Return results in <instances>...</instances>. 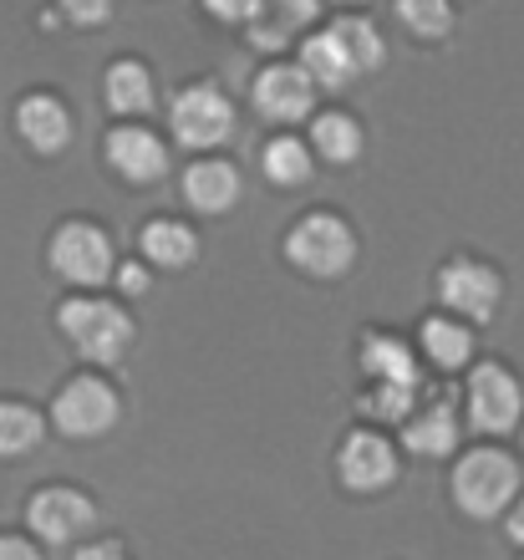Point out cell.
Here are the masks:
<instances>
[{
	"instance_id": "8992f818",
	"label": "cell",
	"mask_w": 524,
	"mask_h": 560,
	"mask_svg": "<svg viewBox=\"0 0 524 560\" xmlns=\"http://www.w3.org/2000/svg\"><path fill=\"white\" fill-rule=\"evenodd\" d=\"M51 423L67 433V439H97L117 423V393L103 377H77L57 393L51 402Z\"/></svg>"
},
{
	"instance_id": "7c38bea8",
	"label": "cell",
	"mask_w": 524,
	"mask_h": 560,
	"mask_svg": "<svg viewBox=\"0 0 524 560\" xmlns=\"http://www.w3.org/2000/svg\"><path fill=\"white\" fill-rule=\"evenodd\" d=\"M107 163H113L128 184H153V178L168 174V148L148 133V128L128 122V128H113V133H107Z\"/></svg>"
},
{
	"instance_id": "8fae6325",
	"label": "cell",
	"mask_w": 524,
	"mask_h": 560,
	"mask_svg": "<svg viewBox=\"0 0 524 560\" xmlns=\"http://www.w3.org/2000/svg\"><path fill=\"white\" fill-rule=\"evenodd\" d=\"M438 295H443V306H453L468 322H489L499 306V276L479 260H453L438 270Z\"/></svg>"
},
{
	"instance_id": "4316f807",
	"label": "cell",
	"mask_w": 524,
	"mask_h": 560,
	"mask_svg": "<svg viewBox=\"0 0 524 560\" xmlns=\"http://www.w3.org/2000/svg\"><path fill=\"white\" fill-rule=\"evenodd\" d=\"M408 402H412V387L377 383V387H372V393L362 398V413H377V418H408Z\"/></svg>"
},
{
	"instance_id": "277c9868",
	"label": "cell",
	"mask_w": 524,
	"mask_h": 560,
	"mask_svg": "<svg viewBox=\"0 0 524 560\" xmlns=\"http://www.w3.org/2000/svg\"><path fill=\"white\" fill-rule=\"evenodd\" d=\"M51 270L72 285H103L113 276V240L88 220H67L51 235Z\"/></svg>"
},
{
	"instance_id": "52a82bcc",
	"label": "cell",
	"mask_w": 524,
	"mask_h": 560,
	"mask_svg": "<svg viewBox=\"0 0 524 560\" xmlns=\"http://www.w3.org/2000/svg\"><path fill=\"white\" fill-rule=\"evenodd\" d=\"M255 107H260L265 122H301V118H311V107H316V82H311L306 67L270 61V67L255 77Z\"/></svg>"
},
{
	"instance_id": "4fadbf2b",
	"label": "cell",
	"mask_w": 524,
	"mask_h": 560,
	"mask_svg": "<svg viewBox=\"0 0 524 560\" xmlns=\"http://www.w3.org/2000/svg\"><path fill=\"white\" fill-rule=\"evenodd\" d=\"M15 133L26 138L36 153H61V148L72 143V113H67L57 97L31 92V97H21V107H15Z\"/></svg>"
},
{
	"instance_id": "4dcf8cb0",
	"label": "cell",
	"mask_w": 524,
	"mask_h": 560,
	"mask_svg": "<svg viewBox=\"0 0 524 560\" xmlns=\"http://www.w3.org/2000/svg\"><path fill=\"white\" fill-rule=\"evenodd\" d=\"M117 285H123V291H132V295H143L148 291V270L143 266H123V270H117Z\"/></svg>"
},
{
	"instance_id": "f1b7e54d",
	"label": "cell",
	"mask_w": 524,
	"mask_h": 560,
	"mask_svg": "<svg viewBox=\"0 0 524 560\" xmlns=\"http://www.w3.org/2000/svg\"><path fill=\"white\" fill-rule=\"evenodd\" d=\"M205 11H214L219 21H255L265 11V0H205Z\"/></svg>"
},
{
	"instance_id": "836d02e7",
	"label": "cell",
	"mask_w": 524,
	"mask_h": 560,
	"mask_svg": "<svg viewBox=\"0 0 524 560\" xmlns=\"http://www.w3.org/2000/svg\"><path fill=\"white\" fill-rule=\"evenodd\" d=\"M347 5H362V0H347Z\"/></svg>"
},
{
	"instance_id": "d6986e66",
	"label": "cell",
	"mask_w": 524,
	"mask_h": 560,
	"mask_svg": "<svg viewBox=\"0 0 524 560\" xmlns=\"http://www.w3.org/2000/svg\"><path fill=\"white\" fill-rule=\"evenodd\" d=\"M412 454H428V458H443L453 454V443H458V423H453V408L449 402H433L428 413L408 418V433H403Z\"/></svg>"
},
{
	"instance_id": "f546056e",
	"label": "cell",
	"mask_w": 524,
	"mask_h": 560,
	"mask_svg": "<svg viewBox=\"0 0 524 560\" xmlns=\"http://www.w3.org/2000/svg\"><path fill=\"white\" fill-rule=\"evenodd\" d=\"M0 560H42V556H36V546H26V540L0 535Z\"/></svg>"
},
{
	"instance_id": "5bb4252c",
	"label": "cell",
	"mask_w": 524,
	"mask_h": 560,
	"mask_svg": "<svg viewBox=\"0 0 524 560\" xmlns=\"http://www.w3.org/2000/svg\"><path fill=\"white\" fill-rule=\"evenodd\" d=\"M184 199H189L199 214H224V209L240 199V174H234V163L199 159L189 174H184Z\"/></svg>"
},
{
	"instance_id": "d4e9b609",
	"label": "cell",
	"mask_w": 524,
	"mask_h": 560,
	"mask_svg": "<svg viewBox=\"0 0 524 560\" xmlns=\"http://www.w3.org/2000/svg\"><path fill=\"white\" fill-rule=\"evenodd\" d=\"M336 36H341V46H347L351 67H357V77L362 72H377L382 61H387V46H382V36L366 21H357V15H347V21H336Z\"/></svg>"
},
{
	"instance_id": "5b68a950",
	"label": "cell",
	"mask_w": 524,
	"mask_h": 560,
	"mask_svg": "<svg viewBox=\"0 0 524 560\" xmlns=\"http://www.w3.org/2000/svg\"><path fill=\"white\" fill-rule=\"evenodd\" d=\"M234 133V107L214 82H194L174 97V138L184 148H219Z\"/></svg>"
},
{
	"instance_id": "ba28073f",
	"label": "cell",
	"mask_w": 524,
	"mask_h": 560,
	"mask_svg": "<svg viewBox=\"0 0 524 560\" xmlns=\"http://www.w3.org/2000/svg\"><path fill=\"white\" fill-rule=\"evenodd\" d=\"M520 408H524V398L510 372L494 368V362L474 368V377H468V423L479 428V433H510L520 423Z\"/></svg>"
},
{
	"instance_id": "ffe728a7",
	"label": "cell",
	"mask_w": 524,
	"mask_h": 560,
	"mask_svg": "<svg viewBox=\"0 0 524 560\" xmlns=\"http://www.w3.org/2000/svg\"><path fill=\"white\" fill-rule=\"evenodd\" d=\"M311 148L331 163H351L362 153V128H357V118H347V113H321V118L311 122Z\"/></svg>"
},
{
	"instance_id": "7a4b0ae2",
	"label": "cell",
	"mask_w": 524,
	"mask_h": 560,
	"mask_svg": "<svg viewBox=\"0 0 524 560\" xmlns=\"http://www.w3.org/2000/svg\"><path fill=\"white\" fill-rule=\"evenodd\" d=\"M57 326L67 331V341H72L88 362H117L132 341L128 316H123L113 301H88V295L67 301V306L57 311Z\"/></svg>"
},
{
	"instance_id": "2e32d148",
	"label": "cell",
	"mask_w": 524,
	"mask_h": 560,
	"mask_svg": "<svg viewBox=\"0 0 524 560\" xmlns=\"http://www.w3.org/2000/svg\"><path fill=\"white\" fill-rule=\"evenodd\" d=\"M301 67L311 72V82H316V88H347L351 77H357V67H351L347 46H341V36H336V31L306 36V46H301Z\"/></svg>"
},
{
	"instance_id": "44dd1931",
	"label": "cell",
	"mask_w": 524,
	"mask_h": 560,
	"mask_svg": "<svg viewBox=\"0 0 524 560\" xmlns=\"http://www.w3.org/2000/svg\"><path fill=\"white\" fill-rule=\"evenodd\" d=\"M362 368L377 377V383H397V387H418V368H412V357L403 341L393 337H366L362 347Z\"/></svg>"
},
{
	"instance_id": "e0dca14e",
	"label": "cell",
	"mask_w": 524,
	"mask_h": 560,
	"mask_svg": "<svg viewBox=\"0 0 524 560\" xmlns=\"http://www.w3.org/2000/svg\"><path fill=\"white\" fill-rule=\"evenodd\" d=\"M143 255L163 270H184V266H194V255H199V235L178 220H153L143 230Z\"/></svg>"
},
{
	"instance_id": "603a6c76",
	"label": "cell",
	"mask_w": 524,
	"mask_h": 560,
	"mask_svg": "<svg viewBox=\"0 0 524 560\" xmlns=\"http://www.w3.org/2000/svg\"><path fill=\"white\" fill-rule=\"evenodd\" d=\"M422 352L433 357L438 368H464L468 352H474V337H468L458 322L433 316V322H422Z\"/></svg>"
},
{
	"instance_id": "3957f363",
	"label": "cell",
	"mask_w": 524,
	"mask_h": 560,
	"mask_svg": "<svg viewBox=\"0 0 524 560\" xmlns=\"http://www.w3.org/2000/svg\"><path fill=\"white\" fill-rule=\"evenodd\" d=\"M286 260L301 266L306 276L331 280L357 260V240H351L347 220H336V214H306V220L286 235Z\"/></svg>"
},
{
	"instance_id": "484cf974",
	"label": "cell",
	"mask_w": 524,
	"mask_h": 560,
	"mask_svg": "<svg viewBox=\"0 0 524 560\" xmlns=\"http://www.w3.org/2000/svg\"><path fill=\"white\" fill-rule=\"evenodd\" d=\"M397 21L422 42H438L453 26V5L449 0H397Z\"/></svg>"
},
{
	"instance_id": "cb8c5ba5",
	"label": "cell",
	"mask_w": 524,
	"mask_h": 560,
	"mask_svg": "<svg viewBox=\"0 0 524 560\" xmlns=\"http://www.w3.org/2000/svg\"><path fill=\"white\" fill-rule=\"evenodd\" d=\"M42 443V413L21 402H0V458H21Z\"/></svg>"
},
{
	"instance_id": "ac0fdd59",
	"label": "cell",
	"mask_w": 524,
	"mask_h": 560,
	"mask_svg": "<svg viewBox=\"0 0 524 560\" xmlns=\"http://www.w3.org/2000/svg\"><path fill=\"white\" fill-rule=\"evenodd\" d=\"M107 107L123 118H138L153 107V77L143 61H113L107 67Z\"/></svg>"
},
{
	"instance_id": "30bf717a",
	"label": "cell",
	"mask_w": 524,
	"mask_h": 560,
	"mask_svg": "<svg viewBox=\"0 0 524 560\" xmlns=\"http://www.w3.org/2000/svg\"><path fill=\"white\" fill-rule=\"evenodd\" d=\"M92 520H97V504H92L88 494H77V489H42L26 510V525L42 535L46 546H67V540H77Z\"/></svg>"
},
{
	"instance_id": "d6a6232c",
	"label": "cell",
	"mask_w": 524,
	"mask_h": 560,
	"mask_svg": "<svg viewBox=\"0 0 524 560\" xmlns=\"http://www.w3.org/2000/svg\"><path fill=\"white\" fill-rule=\"evenodd\" d=\"M510 540L524 546V504H514V515H510Z\"/></svg>"
},
{
	"instance_id": "6da1fadb",
	"label": "cell",
	"mask_w": 524,
	"mask_h": 560,
	"mask_svg": "<svg viewBox=\"0 0 524 560\" xmlns=\"http://www.w3.org/2000/svg\"><path fill=\"white\" fill-rule=\"evenodd\" d=\"M514 489H520V469H514V458L499 454V448H474V454H464L458 469H453V500L474 520H494L499 510L514 500Z\"/></svg>"
},
{
	"instance_id": "1f68e13d",
	"label": "cell",
	"mask_w": 524,
	"mask_h": 560,
	"mask_svg": "<svg viewBox=\"0 0 524 560\" xmlns=\"http://www.w3.org/2000/svg\"><path fill=\"white\" fill-rule=\"evenodd\" d=\"M72 560H128V556H123V550H117L113 540H103V546H88V550H77Z\"/></svg>"
},
{
	"instance_id": "7402d4cb",
	"label": "cell",
	"mask_w": 524,
	"mask_h": 560,
	"mask_svg": "<svg viewBox=\"0 0 524 560\" xmlns=\"http://www.w3.org/2000/svg\"><path fill=\"white\" fill-rule=\"evenodd\" d=\"M260 168L270 184H306L311 178V148L301 143V138H276V143H265L260 153Z\"/></svg>"
},
{
	"instance_id": "83f0119b",
	"label": "cell",
	"mask_w": 524,
	"mask_h": 560,
	"mask_svg": "<svg viewBox=\"0 0 524 560\" xmlns=\"http://www.w3.org/2000/svg\"><path fill=\"white\" fill-rule=\"evenodd\" d=\"M57 5L67 21H77V26H103L107 15L117 11V0H57Z\"/></svg>"
},
{
	"instance_id": "9c48e42d",
	"label": "cell",
	"mask_w": 524,
	"mask_h": 560,
	"mask_svg": "<svg viewBox=\"0 0 524 560\" xmlns=\"http://www.w3.org/2000/svg\"><path fill=\"white\" fill-rule=\"evenodd\" d=\"M336 469H341V485L357 489V494H372V489H387L397 479V454L393 443L377 439V433H347L341 439V454H336Z\"/></svg>"
},
{
	"instance_id": "9a60e30c",
	"label": "cell",
	"mask_w": 524,
	"mask_h": 560,
	"mask_svg": "<svg viewBox=\"0 0 524 560\" xmlns=\"http://www.w3.org/2000/svg\"><path fill=\"white\" fill-rule=\"evenodd\" d=\"M321 0H265V11L249 21V42L265 46V51H276L295 36V31H306L316 21Z\"/></svg>"
}]
</instances>
